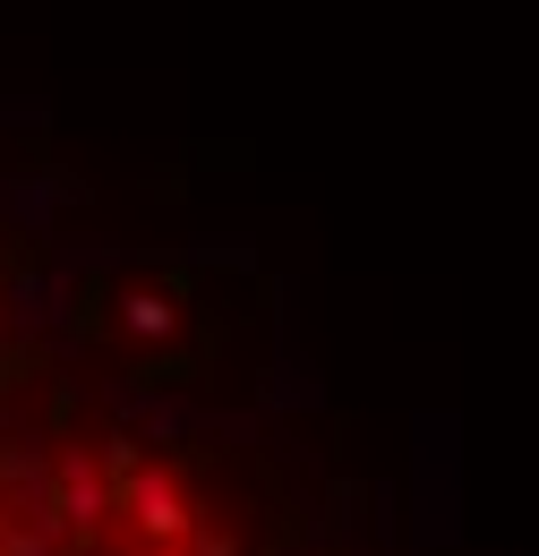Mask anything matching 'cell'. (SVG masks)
I'll return each mask as SVG.
<instances>
[{"label":"cell","mask_w":539,"mask_h":556,"mask_svg":"<svg viewBox=\"0 0 539 556\" xmlns=\"http://www.w3.org/2000/svg\"><path fill=\"white\" fill-rule=\"evenodd\" d=\"M411 531H419V556L463 540V419L454 412L411 419Z\"/></svg>","instance_id":"cell-1"},{"label":"cell","mask_w":539,"mask_h":556,"mask_svg":"<svg viewBox=\"0 0 539 556\" xmlns=\"http://www.w3.org/2000/svg\"><path fill=\"white\" fill-rule=\"evenodd\" d=\"M121 514V488L103 471L95 445H61L52 454V540H95Z\"/></svg>","instance_id":"cell-2"},{"label":"cell","mask_w":539,"mask_h":556,"mask_svg":"<svg viewBox=\"0 0 539 556\" xmlns=\"http://www.w3.org/2000/svg\"><path fill=\"white\" fill-rule=\"evenodd\" d=\"M121 514H129V531L146 548H180V540L198 531L189 488H180V471H163V463H137L129 480H121Z\"/></svg>","instance_id":"cell-3"},{"label":"cell","mask_w":539,"mask_h":556,"mask_svg":"<svg viewBox=\"0 0 539 556\" xmlns=\"http://www.w3.org/2000/svg\"><path fill=\"white\" fill-rule=\"evenodd\" d=\"M68 198H77V172H61V163H43V172H17V180H0V214H9L17 231H52Z\"/></svg>","instance_id":"cell-4"},{"label":"cell","mask_w":539,"mask_h":556,"mask_svg":"<svg viewBox=\"0 0 539 556\" xmlns=\"http://www.w3.org/2000/svg\"><path fill=\"white\" fill-rule=\"evenodd\" d=\"M317 403H326V377L300 368V359H274L266 377H258V419L266 412H317Z\"/></svg>","instance_id":"cell-5"},{"label":"cell","mask_w":539,"mask_h":556,"mask_svg":"<svg viewBox=\"0 0 539 556\" xmlns=\"http://www.w3.org/2000/svg\"><path fill=\"white\" fill-rule=\"evenodd\" d=\"M121 334L129 343H172L180 334V300L172 291H121Z\"/></svg>","instance_id":"cell-6"},{"label":"cell","mask_w":539,"mask_h":556,"mask_svg":"<svg viewBox=\"0 0 539 556\" xmlns=\"http://www.w3.org/2000/svg\"><path fill=\"white\" fill-rule=\"evenodd\" d=\"M205 437H231V445H258V437H266V419H258V412H205Z\"/></svg>","instance_id":"cell-7"},{"label":"cell","mask_w":539,"mask_h":556,"mask_svg":"<svg viewBox=\"0 0 539 556\" xmlns=\"http://www.w3.org/2000/svg\"><path fill=\"white\" fill-rule=\"evenodd\" d=\"M368 505H377V514H368V522H377V540H403V488H377Z\"/></svg>","instance_id":"cell-8"},{"label":"cell","mask_w":539,"mask_h":556,"mask_svg":"<svg viewBox=\"0 0 539 556\" xmlns=\"http://www.w3.org/2000/svg\"><path fill=\"white\" fill-rule=\"evenodd\" d=\"M180 548H189V556H240V540H231V531H214V522H198Z\"/></svg>","instance_id":"cell-9"}]
</instances>
